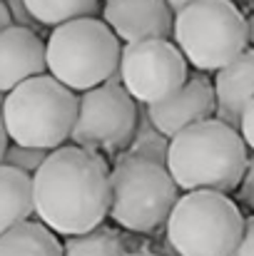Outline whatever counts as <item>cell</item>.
I'll use <instances>...</instances> for the list:
<instances>
[{"label": "cell", "instance_id": "obj_7", "mask_svg": "<svg viewBox=\"0 0 254 256\" xmlns=\"http://www.w3.org/2000/svg\"><path fill=\"white\" fill-rule=\"evenodd\" d=\"M177 199L179 186L162 164L117 157L110 170V219L132 234L162 229Z\"/></svg>", "mask_w": 254, "mask_h": 256}, {"label": "cell", "instance_id": "obj_1", "mask_svg": "<svg viewBox=\"0 0 254 256\" xmlns=\"http://www.w3.org/2000/svg\"><path fill=\"white\" fill-rule=\"evenodd\" d=\"M38 222L63 236H80L110 216L107 162L78 144H63L33 174Z\"/></svg>", "mask_w": 254, "mask_h": 256}, {"label": "cell", "instance_id": "obj_18", "mask_svg": "<svg viewBox=\"0 0 254 256\" xmlns=\"http://www.w3.org/2000/svg\"><path fill=\"white\" fill-rule=\"evenodd\" d=\"M125 242L115 229L97 226L80 236H68L63 256H125Z\"/></svg>", "mask_w": 254, "mask_h": 256}, {"label": "cell", "instance_id": "obj_16", "mask_svg": "<svg viewBox=\"0 0 254 256\" xmlns=\"http://www.w3.org/2000/svg\"><path fill=\"white\" fill-rule=\"evenodd\" d=\"M28 12L38 25H65L70 20L95 18L100 10V0H25Z\"/></svg>", "mask_w": 254, "mask_h": 256}, {"label": "cell", "instance_id": "obj_2", "mask_svg": "<svg viewBox=\"0 0 254 256\" xmlns=\"http://www.w3.org/2000/svg\"><path fill=\"white\" fill-rule=\"evenodd\" d=\"M249 164L239 130L212 117L169 140L167 172L184 192L229 194L239 186Z\"/></svg>", "mask_w": 254, "mask_h": 256}, {"label": "cell", "instance_id": "obj_19", "mask_svg": "<svg viewBox=\"0 0 254 256\" xmlns=\"http://www.w3.org/2000/svg\"><path fill=\"white\" fill-rule=\"evenodd\" d=\"M48 150H35V147H23V144H13L10 142V147H8V152H5V157H3V164H8V167H13V170H20L25 172V174H35V172L40 170V164L48 160Z\"/></svg>", "mask_w": 254, "mask_h": 256}, {"label": "cell", "instance_id": "obj_29", "mask_svg": "<svg viewBox=\"0 0 254 256\" xmlns=\"http://www.w3.org/2000/svg\"><path fill=\"white\" fill-rule=\"evenodd\" d=\"M3 102H5V94L0 92V112H3Z\"/></svg>", "mask_w": 254, "mask_h": 256}, {"label": "cell", "instance_id": "obj_3", "mask_svg": "<svg viewBox=\"0 0 254 256\" xmlns=\"http://www.w3.org/2000/svg\"><path fill=\"white\" fill-rule=\"evenodd\" d=\"M78 104L73 90L45 72L10 90L0 114L13 144L53 152L73 137Z\"/></svg>", "mask_w": 254, "mask_h": 256}, {"label": "cell", "instance_id": "obj_12", "mask_svg": "<svg viewBox=\"0 0 254 256\" xmlns=\"http://www.w3.org/2000/svg\"><path fill=\"white\" fill-rule=\"evenodd\" d=\"M45 42L35 30L10 25L0 32V92L8 94L10 90L23 85L30 78L45 75Z\"/></svg>", "mask_w": 254, "mask_h": 256}, {"label": "cell", "instance_id": "obj_8", "mask_svg": "<svg viewBox=\"0 0 254 256\" xmlns=\"http://www.w3.org/2000/svg\"><path fill=\"white\" fill-rule=\"evenodd\" d=\"M140 104L120 85V75L105 85L80 94L78 120L73 127V144L90 152H120L135 137Z\"/></svg>", "mask_w": 254, "mask_h": 256}, {"label": "cell", "instance_id": "obj_24", "mask_svg": "<svg viewBox=\"0 0 254 256\" xmlns=\"http://www.w3.org/2000/svg\"><path fill=\"white\" fill-rule=\"evenodd\" d=\"M8 147H10V137H8V130H5V122H3V114H0V164H3Z\"/></svg>", "mask_w": 254, "mask_h": 256}, {"label": "cell", "instance_id": "obj_25", "mask_svg": "<svg viewBox=\"0 0 254 256\" xmlns=\"http://www.w3.org/2000/svg\"><path fill=\"white\" fill-rule=\"evenodd\" d=\"M10 25H13V20H10L8 5H5V0H0V32H3L5 28H10Z\"/></svg>", "mask_w": 254, "mask_h": 256}, {"label": "cell", "instance_id": "obj_15", "mask_svg": "<svg viewBox=\"0 0 254 256\" xmlns=\"http://www.w3.org/2000/svg\"><path fill=\"white\" fill-rule=\"evenodd\" d=\"M0 256H63V242L43 222H23L0 234Z\"/></svg>", "mask_w": 254, "mask_h": 256}, {"label": "cell", "instance_id": "obj_22", "mask_svg": "<svg viewBox=\"0 0 254 256\" xmlns=\"http://www.w3.org/2000/svg\"><path fill=\"white\" fill-rule=\"evenodd\" d=\"M232 256H254V214L244 219V232Z\"/></svg>", "mask_w": 254, "mask_h": 256}, {"label": "cell", "instance_id": "obj_20", "mask_svg": "<svg viewBox=\"0 0 254 256\" xmlns=\"http://www.w3.org/2000/svg\"><path fill=\"white\" fill-rule=\"evenodd\" d=\"M5 5H8V12H10L13 25H20V28H28V30H35V32L43 28V25H38L35 18L28 12L25 0H5Z\"/></svg>", "mask_w": 254, "mask_h": 256}, {"label": "cell", "instance_id": "obj_21", "mask_svg": "<svg viewBox=\"0 0 254 256\" xmlns=\"http://www.w3.org/2000/svg\"><path fill=\"white\" fill-rule=\"evenodd\" d=\"M237 189H239V202L247 204V206L252 209V214H254V157L249 160L247 172H244V176H242V182H239Z\"/></svg>", "mask_w": 254, "mask_h": 256}, {"label": "cell", "instance_id": "obj_11", "mask_svg": "<svg viewBox=\"0 0 254 256\" xmlns=\"http://www.w3.org/2000/svg\"><path fill=\"white\" fill-rule=\"evenodd\" d=\"M147 120L160 130L165 137H174L182 130L212 120L217 114V100H214V82L207 75H189V80L179 92H174L169 100L160 104L145 107Z\"/></svg>", "mask_w": 254, "mask_h": 256}, {"label": "cell", "instance_id": "obj_28", "mask_svg": "<svg viewBox=\"0 0 254 256\" xmlns=\"http://www.w3.org/2000/svg\"><path fill=\"white\" fill-rule=\"evenodd\" d=\"M125 256H160V254H155V252H127Z\"/></svg>", "mask_w": 254, "mask_h": 256}, {"label": "cell", "instance_id": "obj_30", "mask_svg": "<svg viewBox=\"0 0 254 256\" xmlns=\"http://www.w3.org/2000/svg\"><path fill=\"white\" fill-rule=\"evenodd\" d=\"M172 254H174V252H172Z\"/></svg>", "mask_w": 254, "mask_h": 256}, {"label": "cell", "instance_id": "obj_26", "mask_svg": "<svg viewBox=\"0 0 254 256\" xmlns=\"http://www.w3.org/2000/svg\"><path fill=\"white\" fill-rule=\"evenodd\" d=\"M165 2L169 5V10L177 15V12H182L187 5H192V2H197V0H165Z\"/></svg>", "mask_w": 254, "mask_h": 256}, {"label": "cell", "instance_id": "obj_6", "mask_svg": "<svg viewBox=\"0 0 254 256\" xmlns=\"http://www.w3.org/2000/svg\"><path fill=\"white\" fill-rule=\"evenodd\" d=\"M165 226L174 256H232L244 216L227 194L199 189L177 199Z\"/></svg>", "mask_w": 254, "mask_h": 256}, {"label": "cell", "instance_id": "obj_23", "mask_svg": "<svg viewBox=\"0 0 254 256\" xmlns=\"http://www.w3.org/2000/svg\"><path fill=\"white\" fill-rule=\"evenodd\" d=\"M239 134H242L244 144H247L249 150H254V100L249 102V107H247V110H244V114H242Z\"/></svg>", "mask_w": 254, "mask_h": 256}, {"label": "cell", "instance_id": "obj_5", "mask_svg": "<svg viewBox=\"0 0 254 256\" xmlns=\"http://www.w3.org/2000/svg\"><path fill=\"white\" fill-rule=\"evenodd\" d=\"M174 45L199 72H219L249 50V25L232 0H197L174 15Z\"/></svg>", "mask_w": 254, "mask_h": 256}, {"label": "cell", "instance_id": "obj_13", "mask_svg": "<svg viewBox=\"0 0 254 256\" xmlns=\"http://www.w3.org/2000/svg\"><path fill=\"white\" fill-rule=\"evenodd\" d=\"M214 100L217 120L239 130L242 114L254 100V50H244L234 62L214 75Z\"/></svg>", "mask_w": 254, "mask_h": 256}, {"label": "cell", "instance_id": "obj_14", "mask_svg": "<svg viewBox=\"0 0 254 256\" xmlns=\"http://www.w3.org/2000/svg\"><path fill=\"white\" fill-rule=\"evenodd\" d=\"M33 214V176L8 164H0V234L28 222Z\"/></svg>", "mask_w": 254, "mask_h": 256}, {"label": "cell", "instance_id": "obj_4", "mask_svg": "<svg viewBox=\"0 0 254 256\" xmlns=\"http://www.w3.org/2000/svg\"><path fill=\"white\" fill-rule=\"evenodd\" d=\"M122 42L100 18H80L53 28L45 42L48 75L73 90L87 92L120 75Z\"/></svg>", "mask_w": 254, "mask_h": 256}, {"label": "cell", "instance_id": "obj_9", "mask_svg": "<svg viewBox=\"0 0 254 256\" xmlns=\"http://www.w3.org/2000/svg\"><path fill=\"white\" fill-rule=\"evenodd\" d=\"M189 80V62L169 40L122 45L120 85L142 107L160 104Z\"/></svg>", "mask_w": 254, "mask_h": 256}, {"label": "cell", "instance_id": "obj_27", "mask_svg": "<svg viewBox=\"0 0 254 256\" xmlns=\"http://www.w3.org/2000/svg\"><path fill=\"white\" fill-rule=\"evenodd\" d=\"M247 25H249V48L254 50V10H252V15L247 18Z\"/></svg>", "mask_w": 254, "mask_h": 256}, {"label": "cell", "instance_id": "obj_17", "mask_svg": "<svg viewBox=\"0 0 254 256\" xmlns=\"http://www.w3.org/2000/svg\"><path fill=\"white\" fill-rule=\"evenodd\" d=\"M167 154H169V137H165L160 130H155V124L147 120V112L140 110L135 137H132V142L127 144V150L120 157L145 160V162H155V164L167 167Z\"/></svg>", "mask_w": 254, "mask_h": 256}, {"label": "cell", "instance_id": "obj_10", "mask_svg": "<svg viewBox=\"0 0 254 256\" xmlns=\"http://www.w3.org/2000/svg\"><path fill=\"white\" fill-rule=\"evenodd\" d=\"M102 20L125 45L169 40L174 30V12L165 0H105Z\"/></svg>", "mask_w": 254, "mask_h": 256}]
</instances>
